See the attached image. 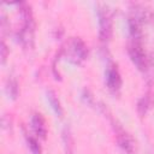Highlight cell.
Here are the masks:
<instances>
[{"label": "cell", "mask_w": 154, "mask_h": 154, "mask_svg": "<svg viewBox=\"0 0 154 154\" xmlns=\"http://www.w3.org/2000/svg\"><path fill=\"white\" fill-rule=\"evenodd\" d=\"M20 16L23 18V25L18 34L19 40L24 48L31 49L34 46V31H35V22L32 17L31 8L28 4H22Z\"/></svg>", "instance_id": "1"}, {"label": "cell", "mask_w": 154, "mask_h": 154, "mask_svg": "<svg viewBox=\"0 0 154 154\" xmlns=\"http://www.w3.org/2000/svg\"><path fill=\"white\" fill-rule=\"evenodd\" d=\"M58 55H63L72 64H81L88 55V48L79 37H72Z\"/></svg>", "instance_id": "2"}, {"label": "cell", "mask_w": 154, "mask_h": 154, "mask_svg": "<svg viewBox=\"0 0 154 154\" xmlns=\"http://www.w3.org/2000/svg\"><path fill=\"white\" fill-rule=\"evenodd\" d=\"M129 55L132 63L137 66L138 70L147 72L149 69V60L142 48L141 40H131V43L129 45Z\"/></svg>", "instance_id": "3"}, {"label": "cell", "mask_w": 154, "mask_h": 154, "mask_svg": "<svg viewBox=\"0 0 154 154\" xmlns=\"http://www.w3.org/2000/svg\"><path fill=\"white\" fill-rule=\"evenodd\" d=\"M97 16H99V36L101 42L107 43L111 37H112V16L109 13V11L106 7H102L97 11Z\"/></svg>", "instance_id": "4"}, {"label": "cell", "mask_w": 154, "mask_h": 154, "mask_svg": "<svg viewBox=\"0 0 154 154\" xmlns=\"http://www.w3.org/2000/svg\"><path fill=\"white\" fill-rule=\"evenodd\" d=\"M105 77H106L107 89L113 94L118 93L122 88V77H120V73H119V71L114 64H111L107 67Z\"/></svg>", "instance_id": "5"}, {"label": "cell", "mask_w": 154, "mask_h": 154, "mask_svg": "<svg viewBox=\"0 0 154 154\" xmlns=\"http://www.w3.org/2000/svg\"><path fill=\"white\" fill-rule=\"evenodd\" d=\"M112 124H113V129H114V132H116V137H117L118 144L123 148V150H125L126 153L131 154L134 152V147H135L134 140L131 138V136L118 123H114L112 120Z\"/></svg>", "instance_id": "6"}, {"label": "cell", "mask_w": 154, "mask_h": 154, "mask_svg": "<svg viewBox=\"0 0 154 154\" xmlns=\"http://www.w3.org/2000/svg\"><path fill=\"white\" fill-rule=\"evenodd\" d=\"M31 128L34 130V132L36 134V136H38L40 138L45 140L47 136V125H46V120L42 117V114L40 113H34L31 117Z\"/></svg>", "instance_id": "7"}, {"label": "cell", "mask_w": 154, "mask_h": 154, "mask_svg": "<svg viewBox=\"0 0 154 154\" xmlns=\"http://www.w3.org/2000/svg\"><path fill=\"white\" fill-rule=\"evenodd\" d=\"M47 99H48V102L52 106L53 111L55 112V114L58 117H63V107L60 105V101H59L57 94L53 90H48L47 91Z\"/></svg>", "instance_id": "8"}, {"label": "cell", "mask_w": 154, "mask_h": 154, "mask_svg": "<svg viewBox=\"0 0 154 154\" xmlns=\"http://www.w3.org/2000/svg\"><path fill=\"white\" fill-rule=\"evenodd\" d=\"M26 142H28V146H29L32 154H42V148H41L38 141L35 137L26 135Z\"/></svg>", "instance_id": "9"}, {"label": "cell", "mask_w": 154, "mask_h": 154, "mask_svg": "<svg viewBox=\"0 0 154 154\" xmlns=\"http://www.w3.org/2000/svg\"><path fill=\"white\" fill-rule=\"evenodd\" d=\"M149 106H150V99H149L148 95L143 96V97L138 101V103H137V111H138V113H140L141 117L144 116V114L147 113Z\"/></svg>", "instance_id": "10"}, {"label": "cell", "mask_w": 154, "mask_h": 154, "mask_svg": "<svg viewBox=\"0 0 154 154\" xmlns=\"http://www.w3.org/2000/svg\"><path fill=\"white\" fill-rule=\"evenodd\" d=\"M6 90H7L8 96H11L12 99H16L17 95H18V84H17V81L13 79V78L12 79H8Z\"/></svg>", "instance_id": "11"}, {"label": "cell", "mask_w": 154, "mask_h": 154, "mask_svg": "<svg viewBox=\"0 0 154 154\" xmlns=\"http://www.w3.org/2000/svg\"><path fill=\"white\" fill-rule=\"evenodd\" d=\"M8 55V51H7V46L5 45V41H1V64H5L6 59Z\"/></svg>", "instance_id": "12"}]
</instances>
